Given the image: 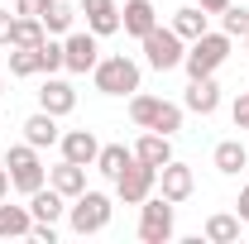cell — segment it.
I'll list each match as a JSON object with an SVG mask.
<instances>
[{"mask_svg":"<svg viewBox=\"0 0 249 244\" xmlns=\"http://www.w3.org/2000/svg\"><path fill=\"white\" fill-rule=\"evenodd\" d=\"M220 29L230 34V38H245L249 34V10L245 5H225V10H220Z\"/></svg>","mask_w":249,"mask_h":244,"instance_id":"83f0119b","label":"cell"},{"mask_svg":"<svg viewBox=\"0 0 249 244\" xmlns=\"http://www.w3.org/2000/svg\"><path fill=\"white\" fill-rule=\"evenodd\" d=\"M38 62H43V72H48V77L67 67V58H62V43H58V38H53V34H48V38L38 43Z\"/></svg>","mask_w":249,"mask_h":244,"instance_id":"f546056e","label":"cell"},{"mask_svg":"<svg viewBox=\"0 0 249 244\" xmlns=\"http://www.w3.org/2000/svg\"><path fill=\"white\" fill-rule=\"evenodd\" d=\"M48 187H58L62 196L72 201V196H82V192H87V168H82V163H67V158H62L58 168H48Z\"/></svg>","mask_w":249,"mask_h":244,"instance_id":"ac0fdd59","label":"cell"},{"mask_svg":"<svg viewBox=\"0 0 249 244\" xmlns=\"http://www.w3.org/2000/svg\"><path fill=\"white\" fill-rule=\"evenodd\" d=\"M0 96H5V77H0Z\"/></svg>","mask_w":249,"mask_h":244,"instance_id":"74e56055","label":"cell"},{"mask_svg":"<svg viewBox=\"0 0 249 244\" xmlns=\"http://www.w3.org/2000/svg\"><path fill=\"white\" fill-rule=\"evenodd\" d=\"M5 168H10V187L24 192V196L48 182V168H43V158H38L34 144H15V149L5 153Z\"/></svg>","mask_w":249,"mask_h":244,"instance_id":"5b68a950","label":"cell"},{"mask_svg":"<svg viewBox=\"0 0 249 244\" xmlns=\"http://www.w3.org/2000/svg\"><path fill=\"white\" fill-rule=\"evenodd\" d=\"M10 43H15V15L0 10V48H10Z\"/></svg>","mask_w":249,"mask_h":244,"instance_id":"1f68e13d","label":"cell"},{"mask_svg":"<svg viewBox=\"0 0 249 244\" xmlns=\"http://www.w3.org/2000/svg\"><path fill=\"white\" fill-rule=\"evenodd\" d=\"M58 139H62L58 115H48V110H34L29 120H24V144H34V149H53Z\"/></svg>","mask_w":249,"mask_h":244,"instance_id":"2e32d148","label":"cell"},{"mask_svg":"<svg viewBox=\"0 0 249 244\" xmlns=\"http://www.w3.org/2000/svg\"><path fill=\"white\" fill-rule=\"evenodd\" d=\"M139 43H144V62H149L154 72H173V67H182V58H187V38L173 29V24H168V29L154 24Z\"/></svg>","mask_w":249,"mask_h":244,"instance_id":"3957f363","label":"cell"},{"mask_svg":"<svg viewBox=\"0 0 249 244\" xmlns=\"http://www.w3.org/2000/svg\"><path fill=\"white\" fill-rule=\"evenodd\" d=\"M230 48H235V38L225 29H206L201 38H192L187 43V58H182L187 77H216L225 67V58H230Z\"/></svg>","mask_w":249,"mask_h":244,"instance_id":"6da1fadb","label":"cell"},{"mask_svg":"<svg viewBox=\"0 0 249 244\" xmlns=\"http://www.w3.org/2000/svg\"><path fill=\"white\" fill-rule=\"evenodd\" d=\"M134 158H139V163H149V168H163V163H173V134L144 129V134H139V144H134Z\"/></svg>","mask_w":249,"mask_h":244,"instance_id":"5bb4252c","label":"cell"},{"mask_svg":"<svg viewBox=\"0 0 249 244\" xmlns=\"http://www.w3.org/2000/svg\"><path fill=\"white\" fill-rule=\"evenodd\" d=\"M82 15H87V29H91L96 38L120 34V5H115V0H82Z\"/></svg>","mask_w":249,"mask_h":244,"instance_id":"4fadbf2b","label":"cell"},{"mask_svg":"<svg viewBox=\"0 0 249 244\" xmlns=\"http://www.w3.org/2000/svg\"><path fill=\"white\" fill-rule=\"evenodd\" d=\"M245 168H249V153H245Z\"/></svg>","mask_w":249,"mask_h":244,"instance_id":"f35d334b","label":"cell"},{"mask_svg":"<svg viewBox=\"0 0 249 244\" xmlns=\"http://www.w3.org/2000/svg\"><path fill=\"white\" fill-rule=\"evenodd\" d=\"M154 187H158V168H149V163H129L120 177H115V196H120L124 206H139L144 196H154Z\"/></svg>","mask_w":249,"mask_h":244,"instance_id":"52a82bcc","label":"cell"},{"mask_svg":"<svg viewBox=\"0 0 249 244\" xmlns=\"http://www.w3.org/2000/svg\"><path fill=\"white\" fill-rule=\"evenodd\" d=\"M29 211H34V220H53L58 225L62 215H67V196H62L58 187H38V192H29Z\"/></svg>","mask_w":249,"mask_h":244,"instance_id":"e0dca14e","label":"cell"},{"mask_svg":"<svg viewBox=\"0 0 249 244\" xmlns=\"http://www.w3.org/2000/svg\"><path fill=\"white\" fill-rule=\"evenodd\" d=\"M173 235H178L173 201H168V196H144V201H139V240L144 244H168Z\"/></svg>","mask_w":249,"mask_h":244,"instance_id":"8992f818","label":"cell"},{"mask_svg":"<svg viewBox=\"0 0 249 244\" xmlns=\"http://www.w3.org/2000/svg\"><path fill=\"white\" fill-rule=\"evenodd\" d=\"M110 196L106 192H82V196H72V206H67V225H72V235H101L106 225H110Z\"/></svg>","mask_w":249,"mask_h":244,"instance_id":"277c9868","label":"cell"},{"mask_svg":"<svg viewBox=\"0 0 249 244\" xmlns=\"http://www.w3.org/2000/svg\"><path fill=\"white\" fill-rule=\"evenodd\" d=\"M29 230H34L29 206H5L0 201V240H29Z\"/></svg>","mask_w":249,"mask_h":244,"instance_id":"d6986e66","label":"cell"},{"mask_svg":"<svg viewBox=\"0 0 249 244\" xmlns=\"http://www.w3.org/2000/svg\"><path fill=\"white\" fill-rule=\"evenodd\" d=\"M34 72H43L38 48H10V77H34Z\"/></svg>","mask_w":249,"mask_h":244,"instance_id":"4316f807","label":"cell"},{"mask_svg":"<svg viewBox=\"0 0 249 244\" xmlns=\"http://www.w3.org/2000/svg\"><path fill=\"white\" fill-rule=\"evenodd\" d=\"M192 5H201V10H206V15H220V10H225V5H230V0H192Z\"/></svg>","mask_w":249,"mask_h":244,"instance_id":"836d02e7","label":"cell"},{"mask_svg":"<svg viewBox=\"0 0 249 244\" xmlns=\"http://www.w3.org/2000/svg\"><path fill=\"white\" fill-rule=\"evenodd\" d=\"M62 58H67V72H82L87 77L96 62H101V38L91 29H72L62 38Z\"/></svg>","mask_w":249,"mask_h":244,"instance_id":"ba28073f","label":"cell"},{"mask_svg":"<svg viewBox=\"0 0 249 244\" xmlns=\"http://www.w3.org/2000/svg\"><path fill=\"white\" fill-rule=\"evenodd\" d=\"M240 225H245L240 215L216 211L211 220H206V240H211V244H235V240H240Z\"/></svg>","mask_w":249,"mask_h":244,"instance_id":"cb8c5ba5","label":"cell"},{"mask_svg":"<svg viewBox=\"0 0 249 244\" xmlns=\"http://www.w3.org/2000/svg\"><path fill=\"white\" fill-rule=\"evenodd\" d=\"M5 196H10V168L0 163V201H5Z\"/></svg>","mask_w":249,"mask_h":244,"instance_id":"e575fe53","label":"cell"},{"mask_svg":"<svg viewBox=\"0 0 249 244\" xmlns=\"http://www.w3.org/2000/svg\"><path fill=\"white\" fill-rule=\"evenodd\" d=\"M38 110H48V115H72L77 110V91H72V82H62V77H48L43 87H38Z\"/></svg>","mask_w":249,"mask_h":244,"instance_id":"30bf717a","label":"cell"},{"mask_svg":"<svg viewBox=\"0 0 249 244\" xmlns=\"http://www.w3.org/2000/svg\"><path fill=\"white\" fill-rule=\"evenodd\" d=\"M173 29H178L187 43H192V38H201V34L211 29V15H206L201 5H182V10L173 15Z\"/></svg>","mask_w":249,"mask_h":244,"instance_id":"ffe728a7","label":"cell"},{"mask_svg":"<svg viewBox=\"0 0 249 244\" xmlns=\"http://www.w3.org/2000/svg\"><path fill=\"white\" fill-rule=\"evenodd\" d=\"M15 15H38V5L34 0H15Z\"/></svg>","mask_w":249,"mask_h":244,"instance_id":"d590c367","label":"cell"},{"mask_svg":"<svg viewBox=\"0 0 249 244\" xmlns=\"http://www.w3.org/2000/svg\"><path fill=\"white\" fill-rule=\"evenodd\" d=\"M158 24V10H154V0H124V10H120V29L124 34H134V38H144V34Z\"/></svg>","mask_w":249,"mask_h":244,"instance_id":"9a60e30c","label":"cell"},{"mask_svg":"<svg viewBox=\"0 0 249 244\" xmlns=\"http://www.w3.org/2000/svg\"><path fill=\"white\" fill-rule=\"evenodd\" d=\"M158 192H163L173 206H178V201H187V196L196 192L192 168H187V163H178V158H173V163H163V168H158Z\"/></svg>","mask_w":249,"mask_h":244,"instance_id":"9c48e42d","label":"cell"},{"mask_svg":"<svg viewBox=\"0 0 249 244\" xmlns=\"http://www.w3.org/2000/svg\"><path fill=\"white\" fill-rule=\"evenodd\" d=\"M235 215H240V220H245V225H249V187H245V192H240V201H235Z\"/></svg>","mask_w":249,"mask_h":244,"instance_id":"d6a6232c","label":"cell"},{"mask_svg":"<svg viewBox=\"0 0 249 244\" xmlns=\"http://www.w3.org/2000/svg\"><path fill=\"white\" fill-rule=\"evenodd\" d=\"M182 110H192V115H216L220 110L216 77H192V87H187V96H182Z\"/></svg>","mask_w":249,"mask_h":244,"instance_id":"7c38bea8","label":"cell"},{"mask_svg":"<svg viewBox=\"0 0 249 244\" xmlns=\"http://www.w3.org/2000/svg\"><path fill=\"white\" fill-rule=\"evenodd\" d=\"M58 149L67 163H82V168H96V153H101V139H96L91 129H67L58 139Z\"/></svg>","mask_w":249,"mask_h":244,"instance_id":"8fae6325","label":"cell"},{"mask_svg":"<svg viewBox=\"0 0 249 244\" xmlns=\"http://www.w3.org/2000/svg\"><path fill=\"white\" fill-rule=\"evenodd\" d=\"M34 5H38V10H43V5H53V0H34Z\"/></svg>","mask_w":249,"mask_h":244,"instance_id":"8d00e7d4","label":"cell"},{"mask_svg":"<svg viewBox=\"0 0 249 244\" xmlns=\"http://www.w3.org/2000/svg\"><path fill=\"white\" fill-rule=\"evenodd\" d=\"M149 129H158V134H178V129H182V105H173V101H163Z\"/></svg>","mask_w":249,"mask_h":244,"instance_id":"f1b7e54d","label":"cell"},{"mask_svg":"<svg viewBox=\"0 0 249 244\" xmlns=\"http://www.w3.org/2000/svg\"><path fill=\"white\" fill-rule=\"evenodd\" d=\"M129 163H134V149H124V144H101V153H96V173H106L110 182L120 177Z\"/></svg>","mask_w":249,"mask_h":244,"instance_id":"44dd1931","label":"cell"},{"mask_svg":"<svg viewBox=\"0 0 249 244\" xmlns=\"http://www.w3.org/2000/svg\"><path fill=\"white\" fill-rule=\"evenodd\" d=\"M158 105H163L158 96H144V91H134V96H129V120L139 124V129H149V124H154V115H158Z\"/></svg>","mask_w":249,"mask_h":244,"instance_id":"484cf974","label":"cell"},{"mask_svg":"<svg viewBox=\"0 0 249 244\" xmlns=\"http://www.w3.org/2000/svg\"><path fill=\"white\" fill-rule=\"evenodd\" d=\"M139 62L134 58H124V53H110V58H101L91 67V82H96V91L101 96H134L139 91Z\"/></svg>","mask_w":249,"mask_h":244,"instance_id":"7a4b0ae2","label":"cell"},{"mask_svg":"<svg viewBox=\"0 0 249 244\" xmlns=\"http://www.w3.org/2000/svg\"><path fill=\"white\" fill-rule=\"evenodd\" d=\"M245 144L240 139H225V144H216V173H225V177H235L240 168H245Z\"/></svg>","mask_w":249,"mask_h":244,"instance_id":"d4e9b609","label":"cell"},{"mask_svg":"<svg viewBox=\"0 0 249 244\" xmlns=\"http://www.w3.org/2000/svg\"><path fill=\"white\" fill-rule=\"evenodd\" d=\"M77 15H82V10H72L67 0H53V5H43V10H38V19H43V29H48V34H72Z\"/></svg>","mask_w":249,"mask_h":244,"instance_id":"7402d4cb","label":"cell"},{"mask_svg":"<svg viewBox=\"0 0 249 244\" xmlns=\"http://www.w3.org/2000/svg\"><path fill=\"white\" fill-rule=\"evenodd\" d=\"M245 48H249V34H245Z\"/></svg>","mask_w":249,"mask_h":244,"instance_id":"ab89813d","label":"cell"},{"mask_svg":"<svg viewBox=\"0 0 249 244\" xmlns=\"http://www.w3.org/2000/svg\"><path fill=\"white\" fill-rule=\"evenodd\" d=\"M10 5H15V0H10Z\"/></svg>","mask_w":249,"mask_h":244,"instance_id":"60d3db41","label":"cell"},{"mask_svg":"<svg viewBox=\"0 0 249 244\" xmlns=\"http://www.w3.org/2000/svg\"><path fill=\"white\" fill-rule=\"evenodd\" d=\"M43 38H48V29L38 15H15V43L10 48H38Z\"/></svg>","mask_w":249,"mask_h":244,"instance_id":"603a6c76","label":"cell"},{"mask_svg":"<svg viewBox=\"0 0 249 244\" xmlns=\"http://www.w3.org/2000/svg\"><path fill=\"white\" fill-rule=\"evenodd\" d=\"M230 115H235V129H249V91H245V96H235Z\"/></svg>","mask_w":249,"mask_h":244,"instance_id":"4dcf8cb0","label":"cell"}]
</instances>
